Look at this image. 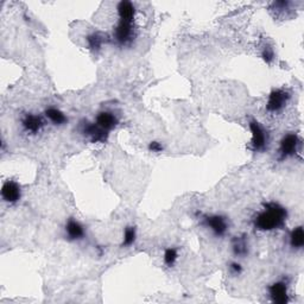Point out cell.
<instances>
[{"label": "cell", "instance_id": "obj_2", "mask_svg": "<svg viewBox=\"0 0 304 304\" xmlns=\"http://www.w3.org/2000/svg\"><path fill=\"white\" fill-rule=\"evenodd\" d=\"M134 19H119L114 29V40L121 47L129 45L134 40Z\"/></svg>", "mask_w": 304, "mask_h": 304}, {"label": "cell", "instance_id": "obj_10", "mask_svg": "<svg viewBox=\"0 0 304 304\" xmlns=\"http://www.w3.org/2000/svg\"><path fill=\"white\" fill-rule=\"evenodd\" d=\"M22 126L25 132L31 134H37L43 130L44 121L40 115L26 114L22 120Z\"/></svg>", "mask_w": 304, "mask_h": 304}, {"label": "cell", "instance_id": "obj_5", "mask_svg": "<svg viewBox=\"0 0 304 304\" xmlns=\"http://www.w3.org/2000/svg\"><path fill=\"white\" fill-rule=\"evenodd\" d=\"M203 226L217 236H224L228 232V221L222 215H209L203 219Z\"/></svg>", "mask_w": 304, "mask_h": 304}, {"label": "cell", "instance_id": "obj_11", "mask_svg": "<svg viewBox=\"0 0 304 304\" xmlns=\"http://www.w3.org/2000/svg\"><path fill=\"white\" fill-rule=\"evenodd\" d=\"M95 124H97L98 126H100L102 130L109 132V131H112L118 125V118L111 112H101L98 114Z\"/></svg>", "mask_w": 304, "mask_h": 304}, {"label": "cell", "instance_id": "obj_17", "mask_svg": "<svg viewBox=\"0 0 304 304\" xmlns=\"http://www.w3.org/2000/svg\"><path fill=\"white\" fill-rule=\"evenodd\" d=\"M87 43H88V47L90 49L98 50V49L101 48L102 43H104V37H102L99 33H94L87 37Z\"/></svg>", "mask_w": 304, "mask_h": 304}, {"label": "cell", "instance_id": "obj_12", "mask_svg": "<svg viewBox=\"0 0 304 304\" xmlns=\"http://www.w3.org/2000/svg\"><path fill=\"white\" fill-rule=\"evenodd\" d=\"M66 233L69 240H80L84 235V228L79 221L70 219L66 225Z\"/></svg>", "mask_w": 304, "mask_h": 304}, {"label": "cell", "instance_id": "obj_3", "mask_svg": "<svg viewBox=\"0 0 304 304\" xmlns=\"http://www.w3.org/2000/svg\"><path fill=\"white\" fill-rule=\"evenodd\" d=\"M250 130L252 132V139H251L250 148L254 152H260L265 150L268 143V134L264 127L260 125L257 120H251Z\"/></svg>", "mask_w": 304, "mask_h": 304}, {"label": "cell", "instance_id": "obj_7", "mask_svg": "<svg viewBox=\"0 0 304 304\" xmlns=\"http://www.w3.org/2000/svg\"><path fill=\"white\" fill-rule=\"evenodd\" d=\"M84 136L89 137L92 143H105L108 138L107 131L102 130L100 126H98L95 123L86 121L82 124V130H81Z\"/></svg>", "mask_w": 304, "mask_h": 304}, {"label": "cell", "instance_id": "obj_4", "mask_svg": "<svg viewBox=\"0 0 304 304\" xmlns=\"http://www.w3.org/2000/svg\"><path fill=\"white\" fill-rule=\"evenodd\" d=\"M290 95L288 92L282 89L272 90L268 95L266 102V109L270 113H278L284 109L286 104L289 102Z\"/></svg>", "mask_w": 304, "mask_h": 304}, {"label": "cell", "instance_id": "obj_1", "mask_svg": "<svg viewBox=\"0 0 304 304\" xmlns=\"http://www.w3.org/2000/svg\"><path fill=\"white\" fill-rule=\"evenodd\" d=\"M288 219V211L281 204L270 202L265 204L263 211L257 215L254 226L257 229L263 232H270L282 228Z\"/></svg>", "mask_w": 304, "mask_h": 304}, {"label": "cell", "instance_id": "obj_8", "mask_svg": "<svg viewBox=\"0 0 304 304\" xmlns=\"http://www.w3.org/2000/svg\"><path fill=\"white\" fill-rule=\"evenodd\" d=\"M22 192H20V187L17 185L15 181H6L3 185L2 188V197L5 202L8 203H16L20 200Z\"/></svg>", "mask_w": 304, "mask_h": 304}, {"label": "cell", "instance_id": "obj_21", "mask_svg": "<svg viewBox=\"0 0 304 304\" xmlns=\"http://www.w3.org/2000/svg\"><path fill=\"white\" fill-rule=\"evenodd\" d=\"M229 271H231V273H233L234 276H238L241 273L242 267H241V265L238 263H232L231 265H229Z\"/></svg>", "mask_w": 304, "mask_h": 304}, {"label": "cell", "instance_id": "obj_15", "mask_svg": "<svg viewBox=\"0 0 304 304\" xmlns=\"http://www.w3.org/2000/svg\"><path fill=\"white\" fill-rule=\"evenodd\" d=\"M290 245L293 249H302L303 245H304V231H303V227L302 226H299V227H296L293 231L291 232V234H290Z\"/></svg>", "mask_w": 304, "mask_h": 304}, {"label": "cell", "instance_id": "obj_6", "mask_svg": "<svg viewBox=\"0 0 304 304\" xmlns=\"http://www.w3.org/2000/svg\"><path fill=\"white\" fill-rule=\"evenodd\" d=\"M300 141L299 138L295 133H289L283 138L281 141V147H279V154L282 158L291 157L298 150Z\"/></svg>", "mask_w": 304, "mask_h": 304}, {"label": "cell", "instance_id": "obj_20", "mask_svg": "<svg viewBox=\"0 0 304 304\" xmlns=\"http://www.w3.org/2000/svg\"><path fill=\"white\" fill-rule=\"evenodd\" d=\"M261 57H263V59L266 63H271L275 58L273 49H272L271 47H268V45H266V47L263 49V51H261Z\"/></svg>", "mask_w": 304, "mask_h": 304}, {"label": "cell", "instance_id": "obj_13", "mask_svg": "<svg viewBox=\"0 0 304 304\" xmlns=\"http://www.w3.org/2000/svg\"><path fill=\"white\" fill-rule=\"evenodd\" d=\"M45 116H47L54 125H65V124L68 121L65 113L55 107H49L48 109H45Z\"/></svg>", "mask_w": 304, "mask_h": 304}, {"label": "cell", "instance_id": "obj_22", "mask_svg": "<svg viewBox=\"0 0 304 304\" xmlns=\"http://www.w3.org/2000/svg\"><path fill=\"white\" fill-rule=\"evenodd\" d=\"M148 150L152 152H161L163 150V146H162V144L158 143V141H151L150 145H148Z\"/></svg>", "mask_w": 304, "mask_h": 304}, {"label": "cell", "instance_id": "obj_16", "mask_svg": "<svg viewBox=\"0 0 304 304\" xmlns=\"http://www.w3.org/2000/svg\"><path fill=\"white\" fill-rule=\"evenodd\" d=\"M232 247L235 256L245 257L246 254L249 253V245H247L246 239L244 238V236H236V238L233 240Z\"/></svg>", "mask_w": 304, "mask_h": 304}, {"label": "cell", "instance_id": "obj_9", "mask_svg": "<svg viewBox=\"0 0 304 304\" xmlns=\"http://www.w3.org/2000/svg\"><path fill=\"white\" fill-rule=\"evenodd\" d=\"M268 292H270V297L273 303L285 304L289 302L288 286H286L285 283H275V284H272L270 288H268Z\"/></svg>", "mask_w": 304, "mask_h": 304}, {"label": "cell", "instance_id": "obj_19", "mask_svg": "<svg viewBox=\"0 0 304 304\" xmlns=\"http://www.w3.org/2000/svg\"><path fill=\"white\" fill-rule=\"evenodd\" d=\"M178 258V253L176 249H167L164 252V263L168 265V266H172L176 263Z\"/></svg>", "mask_w": 304, "mask_h": 304}, {"label": "cell", "instance_id": "obj_18", "mask_svg": "<svg viewBox=\"0 0 304 304\" xmlns=\"http://www.w3.org/2000/svg\"><path fill=\"white\" fill-rule=\"evenodd\" d=\"M136 228L134 227H126L125 233H124V240L123 246H131L136 241Z\"/></svg>", "mask_w": 304, "mask_h": 304}, {"label": "cell", "instance_id": "obj_14", "mask_svg": "<svg viewBox=\"0 0 304 304\" xmlns=\"http://www.w3.org/2000/svg\"><path fill=\"white\" fill-rule=\"evenodd\" d=\"M119 19H134L136 16V9L134 5L130 2H121L118 5Z\"/></svg>", "mask_w": 304, "mask_h": 304}]
</instances>
